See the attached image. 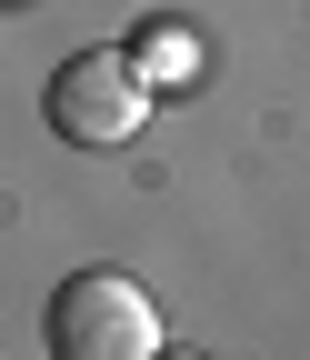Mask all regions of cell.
<instances>
[{
    "mask_svg": "<svg viewBox=\"0 0 310 360\" xmlns=\"http://www.w3.org/2000/svg\"><path fill=\"white\" fill-rule=\"evenodd\" d=\"M40 110H51L60 141L120 150V141H141V120L160 110V80L141 70V51H70L51 70V90H40Z\"/></svg>",
    "mask_w": 310,
    "mask_h": 360,
    "instance_id": "6da1fadb",
    "label": "cell"
},
{
    "mask_svg": "<svg viewBox=\"0 0 310 360\" xmlns=\"http://www.w3.org/2000/svg\"><path fill=\"white\" fill-rule=\"evenodd\" d=\"M51 350L60 360H150L160 350V310L130 270H70L51 290Z\"/></svg>",
    "mask_w": 310,
    "mask_h": 360,
    "instance_id": "7a4b0ae2",
    "label": "cell"
},
{
    "mask_svg": "<svg viewBox=\"0 0 310 360\" xmlns=\"http://www.w3.org/2000/svg\"><path fill=\"white\" fill-rule=\"evenodd\" d=\"M141 70H150V80H190V70H200V40H190V30H150V40H141Z\"/></svg>",
    "mask_w": 310,
    "mask_h": 360,
    "instance_id": "3957f363",
    "label": "cell"
}]
</instances>
